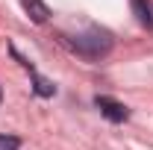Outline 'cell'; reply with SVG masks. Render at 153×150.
<instances>
[{
  "instance_id": "cell-1",
  "label": "cell",
  "mask_w": 153,
  "mask_h": 150,
  "mask_svg": "<svg viewBox=\"0 0 153 150\" xmlns=\"http://www.w3.org/2000/svg\"><path fill=\"white\" fill-rule=\"evenodd\" d=\"M65 44L74 50V53H79V56L85 59H100L106 56L109 50H112V38H109V33L106 30H88V33H82V36H65Z\"/></svg>"
},
{
  "instance_id": "cell-6",
  "label": "cell",
  "mask_w": 153,
  "mask_h": 150,
  "mask_svg": "<svg viewBox=\"0 0 153 150\" xmlns=\"http://www.w3.org/2000/svg\"><path fill=\"white\" fill-rule=\"evenodd\" d=\"M0 150H21V141L15 135H0Z\"/></svg>"
},
{
  "instance_id": "cell-5",
  "label": "cell",
  "mask_w": 153,
  "mask_h": 150,
  "mask_svg": "<svg viewBox=\"0 0 153 150\" xmlns=\"http://www.w3.org/2000/svg\"><path fill=\"white\" fill-rule=\"evenodd\" d=\"M30 74H33V79H36V91L41 94V97H50V94L56 91V88H53V82H50V79H44L41 74H36L33 68H30Z\"/></svg>"
},
{
  "instance_id": "cell-2",
  "label": "cell",
  "mask_w": 153,
  "mask_h": 150,
  "mask_svg": "<svg viewBox=\"0 0 153 150\" xmlns=\"http://www.w3.org/2000/svg\"><path fill=\"white\" fill-rule=\"evenodd\" d=\"M94 106L100 109V115L109 118L112 124H121V121L130 118V112H127L124 103H118V100H112V97H103V94H97V97H94Z\"/></svg>"
},
{
  "instance_id": "cell-3",
  "label": "cell",
  "mask_w": 153,
  "mask_h": 150,
  "mask_svg": "<svg viewBox=\"0 0 153 150\" xmlns=\"http://www.w3.org/2000/svg\"><path fill=\"white\" fill-rule=\"evenodd\" d=\"M21 3H24V12L30 15V21L44 24V21L50 18V9H47V3H44V0H21Z\"/></svg>"
},
{
  "instance_id": "cell-7",
  "label": "cell",
  "mask_w": 153,
  "mask_h": 150,
  "mask_svg": "<svg viewBox=\"0 0 153 150\" xmlns=\"http://www.w3.org/2000/svg\"><path fill=\"white\" fill-rule=\"evenodd\" d=\"M0 97H3V94H0Z\"/></svg>"
},
{
  "instance_id": "cell-4",
  "label": "cell",
  "mask_w": 153,
  "mask_h": 150,
  "mask_svg": "<svg viewBox=\"0 0 153 150\" xmlns=\"http://www.w3.org/2000/svg\"><path fill=\"white\" fill-rule=\"evenodd\" d=\"M130 3H133V12H135V18H138V24L147 27V30H153V3L150 0H130Z\"/></svg>"
}]
</instances>
